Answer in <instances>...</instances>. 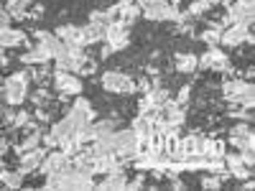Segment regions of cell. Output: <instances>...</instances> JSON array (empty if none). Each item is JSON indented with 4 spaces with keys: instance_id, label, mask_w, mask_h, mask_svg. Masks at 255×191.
I'll return each instance as SVG.
<instances>
[{
    "instance_id": "cell-1",
    "label": "cell",
    "mask_w": 255,
    "mask_h": 191,
    "mask_svg": "<svg viewBox=\"0 0 255 191\" xmlns=\"http://www.w3.org/2000/svg\"><path fill=\"white\" fill-rule=\"evenodd\" d=\"M108 145H110V151L120 158V161H130L140 153V148H138V138L133 130H115L108 135Z\"/></svg>"
},
{
    "instance_id": "cell-2",
    "label": "cell",
    "mask_w": 255,
    "mask_h": 191,
    "mask_svg": "<svg viewBox=\"0 0 255 191\" xmlns=\"http://www.w3.org/2000/svg\"><path fill=\"white\" fill-rule=\"evenodd\" d=\"M3 99L5 104L10 107H18V104H23L26 97H28V72H15L10 74L5 82H3Z\"/></svg>"
},
{
    "instance_id": "cell-3",
    "label": "cell",
    "mask_w": 255,
    "mask_h": 191,
    "mask_svg": "<svg viewBox=\"0 0 255 191\" xmlns=\"http://www.w3.org/2000/svg\"><path fill=\"white\" fill-rule=\"evenodd\" d=\"M100 84H102V90L105 92H113V95H138V87H135V79L133 77H128L123 72H105L100 77Z\"/></svg>"
},
{
    "instance_id": "cell-4",
    "label": "cell",
    "mask_w": 255,
    "mask_h": 191,
    "mask_svg": "<svg viewBox=\"0 0 255 191\" xmlns=\"http://www.w3.org/2000/svg\"><path fill=\"white\" fill-rule=\"evenodd\" d=\"M199 69H212V72H222L227 77H238V72L230 67V59L220 46H209L202 56H199Z\"/></svg>"
},
{
    "instance_id": "cell-5",
    "label": "cell",
    "mask_w": 255,
    "mask_h": 191,
    "mask_svg": "<svg viewBox=\"0 0 255 191\" xmlns=\"http://www.w3.org/2000/svg\"><path fill=\"white\" fill-rule=\"evenodd\" d=\"M51 82H54L56 92H59V95H67V97H77V95H82V90H84L79 74H72V72H59V69H54V72H51Z\"/></svg>"
},
{
    "instance_id": "cell-6",
    "label": "cell",
    "mask_w": 255,
    "mask_h": 191,
    "mask_svg": "<svg viewBox=\"0 0 255 191\" xmlns=\"http://www.w3.org/2000/svg\"><path fill=\"white\" fill-rule=\"evenodd\" d=\"M69 166H72V161L64 151H46L44 161H41V166H38V174H44V176L61 174V171H67Z\"/></svg>"
},
{
    "instance_id": "cell-7",
    "label": "cell",
    "mask_w": 255,
    "mask_h": 191,
    "mask_svg": "<svg viewBox=\"0 0 255 191\" xmlns=\"http://www.w3.org/2000/svg\"><path fill=\"white\" fill-rule=\"evenodd\" d=\"M220 44L227 46V49H238L240 44H253V33L248 26H240V23H232L222 31L220 36Z\"/></svg>"
},
{
    "instance_id": "cell-8",
    "label": "cell",
    "mask_w": 255,
    "mask_h": 191,
    "mask_svg": "<svg viewBox=\"0 0 255 191\" xmlns=\"http://www.w3.org/2000/svg\"><path fill=\"white\" fill-rule=\"evenodd\" d=\"M250 87H253V82H250V79H243V77L238 74V77H227V79L222 82V90H220V92H222V97H225L230 104H238L240 97H243Z\"/></svg>"
},
{
    "instance_id": "cell-9",
    "label": "cell",
    "mask_w": 255,
    "mask_h": 191,
    "mask_svg": "<svg viewBox=\"0 0 255 191\" xmlns=\"http://www.w3.org/2000/svg\"><path fill=\"white\" fill-rule=\"evenodd\" d=\"M230 145H232V148H238V151H243V148H253V145H255L250 122L238 120L235 125L230 127Z\"/></svg>"
},
{
    "instance_id": "cell-10",
    "label": "cell",
    "mask_w": 255,
    "mask_h": 191,
    "mask_svg": "<svg viewBox=\"0 0 255 191\" xmlns=\"http://www.w3.org/2000/svg\"><path fill=\"white\" fill-rule=\"evenodd\" d=\"M46 151H49L46 145H38V148H33V151L20 153V156H18V171L23 174V176H28V174L38 171V166H41V161H44Z\"/></svg>"
},
{
    "instance_id": "cell-11",
    "label": "cell",
    "mask_w": 255,
    "mask_h": 191,
    "mask_svg": "<svg viewBox=\"0 0 255 191\" xmlns=\"http://www.w3.org/2000/svg\"><path fill=\"white\" fill-rule=\"evenodd\" d=\"M0 46H3V49H15V46L28 49V46H31V41H28V36L20 31V28L5 26V28H0Z\"/></svg>"
},
{
    "instance_id": "cell-12",
    "label": "cell",
    "mask_w": 255,
    "mask_h": 191,
    "mask_svg": "<svg viewBox=\"0 0 255 191\" xmlns=\"http://www.w3.org/2000/svg\"><path fill=\"white\" fill-rule=\"evenodd\" d=\"M102 38H105V26H97V23L79 26V46L102 44Z\"/></svg>"
},
{
    "instance_id": "cell-13",
    "label": "cell",
    "mask_w": 255,
    "mask_h": 191,
    "mask_svg": "<svg viewBox=\"0 0 255 191\" xmlns=\"http://www.w3.org/2000/svg\"><path fill=\"white\" fill-rule=\"evenodd\" d=\"M125 184H128V174H125L123 166H118V168H113V171L105 174V179L95 189H102V191H108V189H125Z\"/></svg>"
},
{
    "instance_id": "cell-14",
    "label": "cell",
    "mask_w": 255,
    "mask_h": 191,
    "mask_svg": "<svg viewBox=\"0 0 255 191\" xmlns=\"http://www.w3.org/2000/svg\"><path fill=\"white\" fill-rule=\"evenodd\" d=\"M225 140H217V138H202V145H199V156L202 158H222L225 156Z\"/></svg>"
},
{
    "instance_id": "cell-15",
    "label": "cell",
    "mask_w": 255,
    "mask_h": 191,
    "mask_svg": "<svg viewBox=\"0 0 255 191\" xmlns=\"http://www.w3.org/2000/svg\"><path fill=\"white\" fill-rule=\"evenodd\" d=\"M118 5H120L118 18H120V20H125L128 26L135 23L138 15H140V3H135V0H118Z\"/></svg>"
},
{
    "instance_id": "cell-16",
    "label": "cell",
    "mask_w": 255,
    "mask_h": 191,
    "mask_svg": "<svg viewBox=\"0 0 255 191\" xmlns=\"http://www.w3.org/2000/svg\"><path fill=\"white\" fill-rule=\"evenodd\" d=\"M199 69V56L191 54V51H181L176 54V72L179 74H191Z\"/></svg>"
},
{
    "instance_id": "cell-17",
    "label": "cell",
    "mask_w": 255,
    "mask_h": 191,
    "mask_svg": "<svg viewBox=\"0 0 255 191\" xmlns=\"http://www.w3.org/2000/svg\"><path fill=\"white\" fill-rule=\"evenodd\" d=\"M31 5L33 0H5V10L10 13V20H26Z\"/></svg>"
},
{
    "instance_id": "cell-18",
    "label": "cell",
    "mask_w": 255,
    "mask_h": 191,
    "mask_svg": "<svg viewBox=\"0 0 255 191\" xmlns=\"http://www.w3.org/2000/svg\"><path fill=\"white\" fill-rule=\"evenodd\" d=\"M0 184H3L5 189H20L23 186V174L18 171H10V168H3V163H0Z\"/></svg>"
},
{
    "instance_id": "cell-19",
    "label": "cell",
    "mask_w": 255,
    "mask_h": 191,
    "mask_svg": "<svg viewBox=\"0 0 255 191\" xmlns=\"http://www.w3.org/2000/svg\"><path fill=\"white\" fill-rule=\"evenodd\" d=\"M41 138H44V130H41V127H38V130L26 133V138L15 145V153L20 156V153H26V151H33V148H38V145H41Z\"/></svg>"
},
{
    "instance_id": "cell-20",
    "label": "cell",
    "mask_w": 255,
    "mask_h": 191,
    "mask_svg": "<svg viewBox=\"0 0 255 191\" xmlns=\"http://www.w3.org/2000/svg\"><path fill=\"white\" fill-rule=\"evenodd\" d=\"M64 44H69V46H74V44H79V26H72V23H64V26H59L56 31H54Z\"/></svg>"
},
{
    "instance_id": "cell-21",
    "label": "cell",
    "mask_w": 255,
    "mask_h": 191,
    "mask_svg": "<svg viewBox=\"0 0 255 191\" xmlns=\"http://www.w3.org/2000/svg\"><path fill=\"white\" fill-rule=\"evenodd\" d=\"M215 5H220V0H194V3L186 8V13H189V18H202L204 13H209Z\"/></svg>"
},
{
    "instance_id": "cell-22",
    "label": "cell",
    "mask_w": 255,
    "mask_h": 191,
    "mask_svg": "<svg viewBox=\"0 0 255 191\" xmlns=\"http://www.w3.org/2000/svg\"><path fill=\"white\" fill-rule=\"evenodd\" d=\"M33 107H49L51 104V92H49V84H36V90L31 95Z\"/></svg>"
},
{
    "instance_id": "cell-23",
    "label": "cell",
    "mask_w": 255,
    "mask_h": 191,
    "mask_svg": "<svg viewBox=\"0 0 255 191\" xmlns=\"http://www.w3.org/2000/svg\"><path fill=\"white\" fill-rule=\"evenodd\" d=\"M220 36H222V28H220L217 23H209V26L199 33V38L204 41L207 46H220Z\"/></svg>"
},
{
    "instance_id": "cell-24",
    "label": "cell",
    "mask_w": 255,
    "mask_h": 191,
    "mask_svg": "<svg viewBox=\"0 0 255 191\" xmlns=\"http://www.w3.org/2000/svg\"><path fill=\"white\" fill-rule=\"evenodd\" d=\"M49 77H51V69L46 67V64H36V67L28 72V79H33L36 84H46Z\"/></svg>"
},
{
    "instance_id": "cell-25",
    "label": "cell",
    "mask_w": 255,
    "mask_h": 191,
    "mask_svg": "<svg viewBox=\"0 0 255 191\" xmlns=\"http://www.w3.org/2000/svg\"><path fill=\"white\" fill-rule=\"evenodd\" d=\"M227 115L232 117V120H245V122H250L253 120V110L250 107H238V104H230V110H227Z\"/></svg>"
},
{
    "instance_id": "cell-26",
    "label": "cell",
    "mask_w": 255,
    "mask_h": 191,
    "mask_svg": "<svg viewBox=\"0 0 255 191\" xmlns=\"http://www.w3.org/2000/svg\"><path fill=\"white\" fill-rule=\"evenodd\" d=\"M90 23H97V26H108V23H113V20H110L108 10H92V13H90Z\"/></svg>"
},
{
    "instance_id": "cell-27",
    "label": "cell",
    "mask_w": 255,
    "mask_h": 191,
    "mask_svg": "<svg viewBox=\"0 0 255 191\" xmlns=\"http://www.w3.org/2000/svg\"><path fill=\"white\" fill-rule=\"evenodd\" d=\"M145 186V171H135V179H128L125 189L128 191H135V189H143Z\"/></svg>"
},
{
    "instance_id": "cell-28",
    "label": "cell",
    "mask_w": 255,
    "mask_h": 191,
    "mask_svg": "<svg viewBox=\"0 0 255 191\" xmlns=\"http://www.w3.org/2000/svg\"><path fill=\"white\" fill-rule=\"evenodd\" d=\"M202 189H222V179L217 174H209L202 179Z\"/></svg>"
},
{
    "instance_id": "cell-29",
    "label": "cell",
    "mask_w": 255,
    "mask_h": 191,
    "mask_svg": "<svg viewBox=\"0 0 255 191\" xmlns=\"http://www.w3.org/2000/svg\"><path fill=\"white\" fill-rule=\"evenodd\" d=\"M95 72H97V61H92V59H87V61H84V64H82V69H79L77 74H79V77H92Z\"/></svg>"
},
{
    "instance_id": "cell-30",
    "label": "cell",
    "mask_w": 255,
    "mask_h": 191,
    "mask_svg": "<svg viewBox=\"0 0 255 191\" xmlns=\"http://www.w3.org/2000/svg\"><path fill=\"white\" fill-rule=\"evenodd\" d=\"M189 97H191V84H184V87L179 90V95H176V102H179V104H184V107H186Z\"/></svg>"
},
{
    "instance_id": "cell-31",
    "label": "cell",
    "mask_w": 255,
    "mask_h": 191,
    "mask_svg": "<svg viewBox=\"0 0 255 191\" xmlns=\"http://www.w3.org/2000/svg\"><path fill=\"white\" fill-rule=\"evenodd\" d=\"M135 87H138V92H140V95L151 92V90H153V84H151V77H140V79L135 82Z\"/></svg>"
},
{
    "instance_id": "cell-32",
    "label": "cell",
    "mask_w": 255,
    "mask_h": 191,
    "mask_svg": "<svg viewBox=\"0 0 255 191\" xmlns=\"http://www.w3.org/2000/svg\"><path fill=\"white\" fill-rule=\"evenodd\" d=\"M240 158H243L245 166L253 168V163H255V151H253V148H243V151H240Z\"/></svg>"
},
{
    "instance_id": "cell-33",
    "label": "cell",
    "mask_w": 255,
    "mask_h": 191,
    "mask_svg": "<svg viewBox=\"0 0 255 191\" xmlns=\"http://www.w3.org/2000/svg\"><path fill=\"white\" fill-rule=\"evenodd\" d=\"M33 115H36V122H49V120H51V112H49L46 107H36Z\"/></svg>"
},
{
    "instance_id": "cell-34",
    "label": "cell",
    "mask_w": 255,
    "mask_h": 191,
    "mask_svg": "<svg viewBox=\"0 0 255 191\" xmlns=\"http://www.w3.org/2000/svg\"><path fill=\"white\" fill-rule=\"evenodd\" d=\"M44 13H46V8H44V5H31V8H28V18H33V20L44 18Z\"/></svg>"
},
{
    "instance_id": "cell-35",
    "label": "cell",
    "mask_w": 255,
    "mask_h": 191,
    "mask_svg": "<svg viewBox=\"0 0 255 191\" xmlns=\"http://www.w3.org/2000/svg\"><path fill=\"white\" fill-rule=\"evenodd\" d=\"M8 148H10V140H8V138H3V135H0V158H3V156L8 153Z\"/></svg>"
},
{
    "instance_id": "cell-36",
    "label": "cell",
    "mask_w": 255,
    "mask_h": 191,
    "mask_svg": "<svg viewBox=\"0 0 255 191\" xmlns=\"http://www.w3.org/2000/svg\"><path fill=\"white\" fill-rule=\"evenodd\" d=\"M108 56H113V49H110V44H105V41H102V46H100V59H108Z\"/></svg>"
},
{
    "instance_id": "cell-37",
    "label": "cell",
    "mask_w": 255,
    "mask_h": 191,
    "mask_svg": "<svg viewBox=\"0 0 255 191\" xmlns=\"http://www.w3.org/2000/svg\"><path fill=\"white\" fill-rule=\"evenodd\" d=\"M145 74L153 79V77H161V69H158V67H153V64H148V67H145Z\"/></svg>"
},
{
    "instance_id": "cell-38",
    "label": "cell",
    "mask_w": 255,
    "mask_h": 191,
    "mask_svg": "<svg viewBox=\"0 0 255 191\" xmlns=\"http://www.w3.org/2000/svg\"><path fill=\"white\" fill-rule=\"evenodd\" d=\"M238 3H245V5H253V0H238Z\"/></svg>"
},
{
    "instance_id": "cell-39",
    "label": "cell",
    "mask_w": 255,
    "mask_h": 191,
    "mask_svg": "<svg viewBox=\"0 0 255 191\" xmlns=\"http://www.w3.org/2000/svg\"><path fill=\"white\" fill-rule=\"evenodd\" d=\"M135 3H140V5H143V3H148V0H135Z\"/></svg>"
},
{
    "instance_id": "cell-40",
    "label": "cell",
    "mask_w": 255,
    "mask_h": 191,
    "mask_svg": "<svg viewBox=\"0 0 255 191\" xmlns=\"http://www.w3.org/2000/svg\"><path fill=\"white\" fill-rule=\"evenodd\" d=\"M0 8H3V5H0Z\"/></svg>"
}]
</instances>
